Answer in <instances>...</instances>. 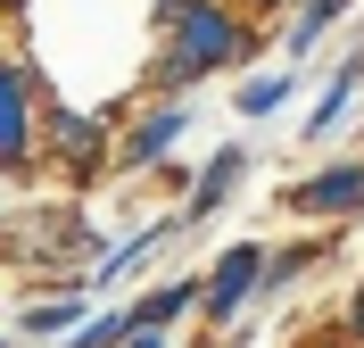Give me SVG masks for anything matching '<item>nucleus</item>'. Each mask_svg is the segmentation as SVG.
I'll return each instance as SVG.
<instances>
[{"mask_svg":"<svg viewBox=\"0 0 364 348\" xmlns=\"http://www.w3.org/2000/svg\"><path fill=\"white\" fill-rule=\"evenodd\" d=\"M166 67H158V83H191V75H207V67H224V58H240V25L215 9V0H174L166 9Z\"/></svg>","mask_w":364,"mask_h":348,"instance_id":"1","label":"nucleus"},{"mask_svg":"<svg viewBox=\"0 0 364 348\" xmlns=\"http://www.w3.org/2000/svg\"><path fill=\"white\" fill-rule=\"evenodd\" d=\"M257 274H265V257H257V241H249V249H232V257H224V274L207 282V307H215V315H232V307H240V299L257 290Z\"/></svg>","mask_w":364,"mask_h":348,"instance_id":"2","label":"nucleus"},{"mask_svg":"<svg viewBox=\"0 0 364 348\" xmlns=\"http://www.w3.org/2000/svg\"><path fill=\"white\" fill-rule=\"evenodd\" d=\"M298 208H315V216H331V208H364V166H331V174H315V183L298 191Z\"/></svg>","mask_w":364,"mask_h":348,"instance_id":"3","label":"nucleus"},{"mask_svg":"<svg viewBox=\"0 0 364 348\" xmlns=\"http://www.w3.org/2000/svg\"><path fill=\"white\" fill-rule=\"evenodd\" d=\"M356 83H364V58H348V67L331 75V83H323L315 116H306V133H331V125H340V116H348V100H356Z\"/></svg>","mask_w":364,"mask_h":348,"instance_id":"4","label":"nucleus"},{"mask_svg":"<svg viewBox=\"0 0 364 348\" xmlns=\"http://www.w3.org/2000/svg\"><path fill=\"white\" fill-rule=\"evenodd\" d=\"M25 149V83L17 67H0V158H17Z\"/></svg>","mask_w":364,"mask_h":348,"instance_id":"5","label":"nucleus"},{"mask_svg":"<svg viewBox=\"0 0 364 348\" xmlns=\"http://www.w3.org/2000/svg\"><path fill=\"white\" fill-rule=\"evenodd\" d=\"M240 166H249V158H240V149H215V166H207V174H199V199H191V216L224 208V199H232V183H240Z\"/></svg>","mask_w":364,"mask_h":348,"instance_id":"6","label":"nucleus"},{"mask_svg":"<svg viewBox=\"0 0 364 348\" xmlns=\"http://www.w3.org/2000/svg\"><path fill=\"white\" fill-rule=\"evenodd\" d=\"M182 125H191L182 108H149V125L133 133V158H166V149L182 141Z\"/></svg>","mask_w":364,"mask_h":348,"instance_id":"7","label":"nucleus"},{"mask_svg":"<svg viewBox=\"0 0 364 348\" xmlns=\"http://www.w3.org/2000/svg\"><path fill=\"white\" fill-rule=\"evenodd\" d=\"M340 9H348V0H306V9H298V25H290V58H298V50H315L323 25L340 17Z\"/></svg>","mask_w":364,"mask_h":348,"instance_id":"8","label":"nucleus"},{"mask_svg":"<svg viewBox=\"0 0 364 348\" xmlns=\"http://www.w3.org/2000/svg\"><path fill=\"white\" fill-rule=\"evenodd\" d=\"M282 100H290V67H282V75H249V83H240V116H265V108H282Z\"/></svg>","mask_w":364,"mask_h":348,"instance_id":"9","label":"nucleus"},{"mask_svg":"<svg viewBox=\"0 0 364 348\" xmlns=\"http://www.w3.org/2000/svg\"><path fill=\"white\" fill-rule=\"evenodd\" d=\"M191 299H199V290H191V282H174V290H158V299H141V307H133V324H174Z\"/></svg>","mask_w":364,"mask_h":348,"instance_id":"10","label":"nucleus"},{"mask_svg":"<svg viewBox=\"0 0 364 348\" xmlns=\"http://www.w3.org/2000/svg\"><path fill=\"white\" fill-rule=\"evenodd\" d=\"M75 315H83V307H67V299H58V307H33V315H25V332H33V340H50V332H67Z\"/></svg>","mask_w":364,"mask_h":348,"instance_id":"11","label":"nucleus"},{"mask_svg":"<svg viewBox=\"0 0 364 348\" xmlns=\"http://www.w3.org/2000/svg\"><path fill=\"white\" fill-rule=\"evenodd\" d=\"M356 332H364V299H356Z\"/></svg>","mask_w":364,"mask_h":348,"instance_id":"12","label":"nucleus"}]
</instances>
